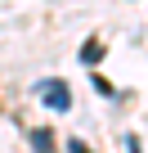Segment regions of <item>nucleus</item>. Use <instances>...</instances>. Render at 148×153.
<instances>
[{
	"label": "nucleus",
	"instance_id": "obj_1",
	"mask_svg": "<svg viewBox=\"0 0 148 153\" xmlns=\"http://www.w3.org/2000/svg\"><path fill=\"white\" fill-rule=\"evenodd\" d=\"M40 95H45V99H49L54 108H67V104H72V95H67V86H63V81H54V86H45Z\"/></svg>",
	"mask_w": 148,
	"mask_h": 153
},
{
	"label": "nucleus",
	"instance_id": "obj_2",
	"mask_svg": "<svg viewBox=\"0 0 148 153\" xmlns=\"http://www.w3.org/2000/svg\"><path fill=\"white\" fill-rule=\"evenodd\" d=\"M32 144H36V153H54V149H49V135H45V131H36V135H32Z\"/></svg>",
	"mask_w": 148,
	"mask_h": 153
}]
</instances>
